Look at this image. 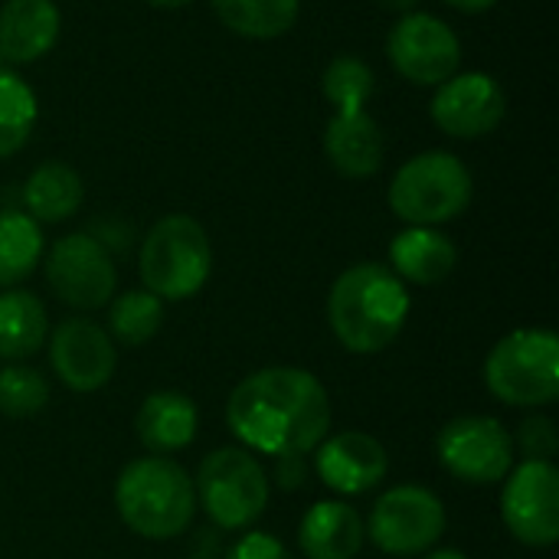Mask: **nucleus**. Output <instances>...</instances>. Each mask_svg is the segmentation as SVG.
<instances>
[{
    "instance_id": "nucleus-5",
    "label": "nucleus",
    "mask_w": 559,
    "mask_h": 559,
    "mask_svg": "<svg viewBox=\"0 0 559 559\" xmlns=\"http://www.w3.org/2000/svg\"><path fill=\"white\" fill-rule=\"evenodd\" d=\"M138 265L151 295L160 301H187L206 285L213 272L210 236L193 216H164L147 229Z\"/></svg>"
},
{
    "instance_id": "nucleus-22",
    "label": "nucleus",
    "mask_w": 559,
    "mask_h": 559,
    "mask_svg": "<svg viewBox=\"0 0 559 559\" xmlns=\"http://www.w3.org/2000/svg\"><path fill=\"white\" fill-rule=\"evenodd\" d=\"M46 341V308L36 295L7 288L0 292V357L26 360Z\"/></svg>"
},
{
    "instance_id": "nucleus-8",
    "label": "nucleus",
    "mask_w": 559,
    "mask_h": 559,
    "mask_svg": "<svg viewBox=\"0 0 559 559\" xmlns=\"http://www.w3.org/2000/svg\"><path fill=\"white\" fill-rule=\"evenodd\" d=\"M445 534V508L442 501L419 485H400L377 498L364 537L373 540L377 550L390 557H423Z\"/></svg>"
},
{
    "instance_id": "nucleus-16",
    "label": "nucleus",
    "mask_w": 559,
    "mask_h": 559,
    "mask_svg": "<svg viewBox=\"0 0 559 559\" xmlns=\"http://www.w3.org/2000/svg\"><path fill=\"white\" fill-rule=\"evenodd\" d=\"M62 29L52 0H7L0 7V62L26 66L43 59Z\"/></svg>"
},
{
    "instance_id": "nucleus-25",
    "label": "nucleus",
    "mask_w": 559,
    "mask_h": 559,
    "mask_svg": "<svg viewBox=\"0 0 559 559\" xmlns=\"http://www.w3.org/2000/svg\"><path fill=\"white\" fill-rule=\"evenodd\" d=\"M36 92L10 66H0V160L16 154L36 128Z\"/></svg>"
},
{
    "instance_id": "nucleus-7",
    "label": "nucleus",
    "mask_w": 559,
    "mask_h": 559,
    "mask_svg": "<svg viewBox=\"0 0 559 559\" xmlns=\"http://www.w3.org/2000/svg\"><path fill=\"white\" fill-rule=\"evenodd\" d=\"M197 504L219 531H242L265 514L269 475L246 449H216L200 462Z\"/></svg>"
},
{
    "instance_id": "nucleus-28",
    "label": "nucleus",
    "mask_w": 559,
    "mask_h": 559,
    "mask_svg": "<svg viewBox=\"0 0 559 559\" xmlns=\"http://www.w3.org/2000/svg\"><path fill=\"white\" fill-rule=\"evenodd\" d=\"M49 403V383L39 370L10 364L0 370V413L10 419H26L43 413Z\"/></svg>"
},
{
    "instance_id": "nucleus-26",
    "label": "nucleus",
    "mask_w": 559,
    "mask_h": 559,
    "mask_svg": "<svg viewBox=\"0 0 559 559\" xmlns=\"http://www.w3.org/2000/svg\"><path fill=\"white\" fill-rule=\"evenodd\" d=\"M164 324V301L151 295L147 288L124 292L108 308V337H115L124 347L147 344Z\"/></svg>"
},
{
    "instance_id": "nucleus-19",
    "label": "nucleus",
    "mask_w": 559,
    "mask_h": 559,
    "mask_svg": "<svg viewBox=\"0 0 559 559\" xmlns=\"http://www.w3.org/2000/svg\"><path fill=\"white\" fill-rule=\"evenodd\" d=\"M197 426H200V413L193 400L177 390L151 393L134 416V432L141 445L154 455H170L187 449L197 439Z\"/></svg>"
},
{
    "instance_id": "nucleus-30",
    "label": "nucleus",
    "mask_w": 559,
    "mask_h": 559,
    "mask_svg": "<svg viewBox=\"0 0 559 559\" xmlns=\"http://www.w3.org/2000/svg\"><path fill=\"white\" fill-rule=\"evenodd\" d=\"M226 559H295V557H292V550H288L278 537L255 531V534L239 537V540L229 547Z\"/></svg>"
},
{
    "instance_id": "nucleus-9",
    "label": "nucleus",
    "mask_w": 559,
    "mask_h": 559,
    "mask_svg": "<svg viewBox=\"0 0 559 559\" xmlns=\"http://www.w3.org/2000/svg\"><path fill=\"white\" fill-rule=\"evenodd\" d=\"M439 462L465 485L504 481L514 468V439L495 416H459L436 439Z\"/></svg>"
},
{
    "instance_id": "nucleus-11",
    "label": "nucleus",
    "mask_w": 559,
    "mask_h": 559,
    "mask_svg": "<svg viewBox=\"0 0 559 559\" xmlns=\"http://www.w3.org/2000/svg\"><path fill=\"white\" fill-rule=\"evenodd\" d=\"M386 56L413 85H442L462 66V43L445 20L432 13H403L386 36Z\"/></svg>"
},
{
    "instance_id": "nucleus-35",
    "label": "nucleus",
    "mask_w": 559,
    "mask_h": 559,
    "mask_svg": "<svg viewBox=\"0 0 559 559\" xmlns=\"http://www.w3.org/2000/svg\"><path fill=\"white\" fill-rule=\"evenodd\" d=\"M426 559H468L462 550H436V554H429Z\"/></svg>"
},
{
    "instance_id": "nucleus-34",
    "label": "nucleus",
    "mask_w": 559,
    "mask_h": 559,
    "mask_svg": "<svg viewBox=\"0 0 559 559\" xmlns=\"http://www.w3.org/2000/svg\"><path fill=\"white\" fill-rule=\"evenodd\" d=\"M151 7H160V10H177V7H187L193 0H147Z\"/></svg>"
},
{
    "instance_id": "nucleus-4",
    "label": "nucleus",
    "mask_w": 559,
    "mask_h": 559,
    "mask_svg": "<svg viewBox=\"0 0 559 559\" xmlns=\"http://www.w3.org/2000/svg\"><path fill=\"white\" fill-rule=\"evenodd\" d=\"M390 210L409 226H442L462 216L475 197V180L465 160L449 151L409 157L390 180Z\"/></svg>"
},
{
    "instance_id": "nucleus-2",
    "label": "nucleus",
    "mask_w": 559,
    "mask_h": 559,
    "mask_svg": "<svg viewBox=\"0 0 559 559\" xmlns=\"http://www.w3.org/2000/svg\"><path fill=\"white\" fill-rule=\"evenodd\" d=\"M409 318L406 285L377 262H360L331 288L328 321L334 337L350 354H380L386 350Z\"/></svg>"
},
{
    "instance_id": "nucleus-18",
    "label": "nucleus",
    "mask_w": 559,
    "mask_h": 559,
    "mask_svg": "<svg viewBox=\"0 0 559 559\" xmlns=\"http://www.w3.org/2000/svg\"><path fill=\"white\" fill-rule=\"evenodd\" d=\"M390 262H393L390 272L400 282L442 285L459 265V249L436 226H406L390 242Z\"/></svg>"
},
{
    "instance_id": "nucleus-12",
    "label": "nucleus",
    "mask_w": 559,
    "mask_h": 559,
    "mask_svg": "<svg viewBox=\"0 0 559 559\" xmlns=\"http://www.w3.org/2000/svg\"><path fill=\"white\" fill-rule=\"evenodd\" d=\"M501 518L524 547L559 540V472L554 462H524L511 472L501 495Z\"/></svg>"
},
{
    "instance_id": "nucleus-6",
    "label": "nucleus",
    "mask_w": 559,
    "mask_h": 559,
    "mask_svg": "<svg viewBox=\"0 0 559 559\" xmlns=\"http://www.w3.org/2000/svg\"><path fill=\"white\" fill-rule=\"evenodd\" d=\"M488 390L521 409L547 406L559 396V337L544 328H521L501 337L485 360Z\"/></svg>"
},
{
    "instance_id": "nucleus-29",
    "label": "nucleus",
    "mask_w": 559,
    "mask_h": 559,
    "mask_svg": "<svg viewBox=\"0 0 559 559\" xmlns=\"http://www.w3.org/2000/svg\"><path fill=\"white\" fill-rule=\"evenodd\" d=\"M521 452L527 455V462H550L557 455L559 439L557 426L547 416H534L521 423V436H518Z\"/></svg>"
},
{
    "instance_id": "nucleus-21",
    "label": "nucleus",
    "mask_w": 559,
    "mask_h": 559,
    "mask_svg": "<svg viewBox=\"0 0 559 559\" xmlns=\"http://www.w3.org/2000/svg\"><path fill=\"white\" fill-rule=\"evenodd\" d=\"M85 200L82 177L62 164V160H46L39 164L26 183H23V213L33 216L36 223H62L79 213Z\"/></svg>"
},
{
    "instance_id": "nucleus-1",
    "label": "nucleus",
    "mask_w": 559,
    "mask_h": 559,
    "mask_svg": "<svg viewBox=\"0 0 559 559\" xmlns=\"http://www.w3.org/2000/svg\"><path fill=\"white\" fill-rule=\"evenodd\" d=\"M233 436L262 455H308L331 429V400L301 367H265L246 377L226 403Z\"/></svg>"
},
{
    "instance_id": "nucleus-24",
    "label": "nucleus",
    "mask_w": 559,
    "mask_h": 559,
    "mask_svg": "<svg viewBox=\"0 0 559 559\" xmlns=\"http://www.w3.org/2000/svg\"><path fill=\"white\" fill-rule=\"evenodd\" d=\"M43 255V233L23 210H0V288L23 282Z\"/></svg>"
},
{
    "instance_id": "nucleus-17",
    "label": "nucleus",
    "mask_w": 559,
    "mask_h": 559,
    "mask_svg": "<svg viewBox=\"0 0 559 559\" xmlns=\"http://www.w3.org/2000/svg\"><path fill=\"white\" fill-rule=\"evenodd\" d=\"M383 131L367 111H337L324 128V154L347 180H367L383 167Z\"/></svg>"
},
{
    "instance_id": "nucleus-10",
    "label": "nucleus",
    "mask_w": 559,
    "mask_h": 559,
    "mask_svg": "<svg viewBox=\"0 0 559 559\" xmlns=\"http://www.w3.org/2000/svg\"><path fill=\"white\" fill-rule=\"evenodd\" d=\"M46 282L62 305L75 311H98L115 298L118 272L111 252L92 233H72L49 249Z\"/></svg>"
},
{
    "instance_id": "nucleus-27",
    "label": "nucleus",
    "mask_w": 559,
    "mask_h": 559,
    "mask_svg": "<svg viewBox=\"0 0 559 559\" xmlns=\"http://www.w3.org/2000/svg\"><path fill=\"white\" fill-rule=\"evenodd\" d=\"M324 98L337 111H367V102L377 92V75L360 56H337L321 75Z\"/></svg>"
},
{
    "instance_id": "nucleus-33",
    "label": "nucleus",
    "mask_w": 559,
    "mask_h": 559,
    "mask_svg": "<svg viewBox=\"0 0 559 559\" xmlns=\"http://www.w3.org/2000/svg\"><path fill=\"white\" fill-rule=\"evenodd\" d=\"M377 3L386 7V10H396V13H409V10L419 7V0H377Z\"/></svg>"
},
{
    "instance_id": "nucleus-31",
    "label": "nucleus",
    "mask_w": 559,
    "mask_h": 559,
    "mask_svg": "<svg viewBox=\"0 0 559 559\" xmlns=\"http://www.w3.org/2000/svg\"><path fill=\"white\" fill-rule=\"evenodd\" d=\"M275 478H278V485H282L285 491L301 488V485H305V478H308L305 455H282V459H278V472H275Z\"/></svg>"
},
{
    "instance_id": "nucleus-3",
    "label": "nucleus",
    "mask_w": 559,
    "mask_h": 559,
    "mask_svg": "<svg viewBox=\"0 0 559 559\" xmlns=\"http://www.w3.org/2000/svg\"><path fill=\"white\" fill-rule=\"evenodd\" d=\"M115 508L128 531L144 540H174L187 534L197 514V491L190 475L164 459L147 455L131 465L115 481Z\"/></svg>"
},
{
    "instance_id": "nucleus-15",
    "label": "nucleus",
    "mask_w": 559,
    "mask_h": 559,
    "mask_svg": "<svg viewBox=\"0 0 559 559\" xmlns=\"http://www.w3.org/2000/svg\"><path fill=\"white\" fill-rule=\"evenodd\" d=\"M386 449L367 432H337L314 449L318 478L337 495H367L386 478Z\"/></svg>"
},
{
    "instance_id": "nucleus-14",
    "label": "nucleus",
    "mask_w": 559,
    "mask_h": 559,
    "mask_svg": "<svg viewBox=\"0 0 559 559\" xmlns=\"http://www.w3.org/2000/svg\"><path fill=\"white\" fill-rule=\"evenodd\" d=\"M49 364L69 390L95 393L115 377L118 350L108 331L88 318H69L49 337Z\"/></svg>"
},
{
    "instance_id": "nucleus-13",
    "label": "nucleus",
    "mask_w": 559,
    "mask_h": 559,
    "mask_svg": "<svg viewBox=\"0 0 559 559\" xmlns=\"http://www.w3.org/2000/svg\"><path fill=\"white\" fill-rule=\"evenodd\" d=\"M432 121L449 138L475 141L491 134L508 115V95L501 82L488 72H455L442 85H436V98L429 105Z\"/></svg>"
},
{
    "instance_id": "nucleus-20",
    "label": "nucleus",
    "mask_w": 559,
    "mask_h": 559,
    "mask_svg": "<svg viewBox=\"0 0 559 559\" xmlns=\"http://www.w3.org/2000/svg\"><path fill=\"white\" fill-rule=\"evenodd\" d=\"M298 544L308 559H354L364 547V521L344 501H318L301 518Z\"/></svg>"
},
{
    "instance_id": "nucleus-32",
    "label": "nucleus",
    "mask_w": 559,
    "mask_h": 559,
    "mask_svg": "<svg viewBox=\"0 0 559 559\" xmlns=\"http://www.w3.org/2000/svg\"><path fill=\"white\" fill-rule=\"evenodd\" d=\"M449 7H455V10H462V13H485V10H491L498 0H445Z\"/></svg>"
},
{
    "instance_id": "nucleus-23",
    "label": "nucleus",
    "mask_w": 559,
    "mask_h": 559,
    "mask_svg": "<svg viewBox=\"0 0 559 559\" xmlns=\"http://www.w3.org/2000/svg\"><path fill=\"white\" fill-rule=\"evenodd\" d=\"M219 23L246 39H275L298 20V0H210Z\"/></svg>"
}]
</instances>
